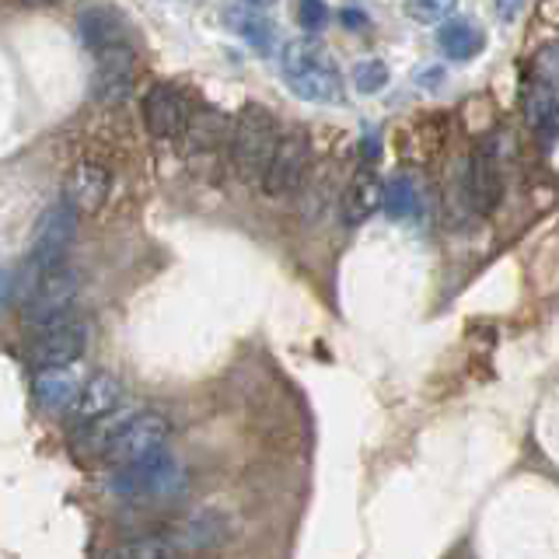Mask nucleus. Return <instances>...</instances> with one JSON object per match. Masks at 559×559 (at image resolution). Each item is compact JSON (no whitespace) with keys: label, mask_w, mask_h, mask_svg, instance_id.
Here are the masks:
<instances>
[{"label":"nucleus","mask_w":559,"mask_h":559,"mask_svg":"<svg viewBox=\"0 0 559 559\" xmlns=\"http://www.w3.org/2000/svg\"><path fill=\"white\" fill-rule=\"evenodd\" d=\"M340 22H343L346 28H364V25H367V14H364L360 8H346V11L340 14Z\"/></svg>","instance_id":"28"},{"label":"nucleus","mask_w":559,"mask_h":559,"mask_svg":"<svg viewBox=\"0 0 559 559\" xmlns=\"http://www.w3.org/2000/svg\"><path fill=\"white\" fill-rule=\"evenodd\" d=\"M102 559H182V549L175 535H136L130 542H119Z\"/></svg>","instance_id":"19"},{"label":"nucleus","mask_w":559,"mask_h":559,"mask_svg":"<svg viewBox=\"0 0 559 559\" xmlns=\"http://www.w3.org/2000/svg\"><path fill=\"white\" fill-rule=\"evenodd\" d=\"M437 46L448 60H472L486 49V32L468 17H454L437 32Z\"/></svg>","instance_id":"16"},{"label":"nucleus","mask_w":559,"mask_h":559,"mask_svg":"<svg viewBox=\"0 0 559 559\" xmlns=\"http://www.w3.org/2000/svg\"><path fill=\"white\" fill-rule=\"evenodd\" d=\"M227 25H231L241 35V39L259 52V57H270V52H273V46H276V25L262 11H249V8L231 11V14H227Z\"/></svg>","instance_id":"20"},{"label":"nucleus","mask_w":559,"mask_h":559,"mask_svg":"<svg viewBox=\"0 0 559 559\" xmlns=\"http://www.w3.org/2000/svg\"><path fill=\"white\" fill-rule=\"evenodd\" d=\"M308 165H311V144L308 136L297 130V133H284L276 140L273 147V157L266 162V168H262L259 182H262V192L266 197H290V192H297V186L305 182L308 175Z\"/></svg>","instance_id":"7"},{"label":"nucleus","mask_w":559,"mask_h":559,"mask_svg":"<svg viewBox=\"0 0 559 559\" xmlns=\"http://www.w3.org/2000/svg\"><path fill=\"white\" fill-rule=\"evenodd\" d=\"M354 84H357V92L374 95V92H381L384 84H389V67H384L381 60H364L354 70Z\"/></svg>","instance_id":"25"},{"label":"nucleus","mask_w":559,"mask_h":559,"mask_svg":"<svg viewBox=\"0 0 559 559\" xmlns=\"http://www.w3.org/2000/svg\"><path fill=\"white\" fill-rule=\"evenodd\" d=\"M459 8V0H409V17L419 25H437V22H448Z\"/></svg>","instance_id":"24"},{"label":"nucleus","mask_w":559,"mask_h":559,"mask_svg":"<svg viewBox=\"0 0 559 559\" xmlns=\"http://www.w3.org/2000/svg\"><path fill=\"white\" fill-rule=\"evenodd\" d=\"M186 140L192 144V151H214L221 140H227V133H231V127H227L224 112L217 109H200L197 116L186 119Z\"/></svg>","instance_id":"21"},{"label":"nucleus","mask_w":559,"mask_h":559,"mask_svg":"<svg viewBox=\"0 0 559 559\" xmlns=\"http://www.w3.org/2000/svg\"><path fill=\"white\" fill-rule=\"evenodd\" d=\"M119 399H122V384L116 374L109 371H98L92 374L84 384H81V392L74 399V416H78V424H102L105 416H112V409L119 406Z\"/></svg>","instance_id":"13"},{"label":"nucleus","mask_w":559,"mask_h":559,"mask_svg":"<svg viewBox=\"0 0 559 559\" xmlns=\"http://www.w3.org/2000/svg\"><path fill=\"white\" fill-rule=\"evenodd\" d=\"M381 206H384V214H389L392 221H402V217L413 214V210H416V189H413V182L406 179V175H395V179H389L381 186Z\"/></svg>","instance_id":"23"},{"label":"nucleus","mask_w":559,"mask_h":559,"mask_svg":"<svg viewBox=\"0 0 559 559\" xmlns=\"http://www.w3.org/2000/svg\"><path fill=\"white\" fill-rule=\"evenodd\" d=\"M521 8H524V0H497V14L503 17V22H514Z\"/></svg>","instance_id":"27"},{"label":"nucleus","mask_w":559,"mask_h":559,"mask_svg":"<svg viewBox=\"0 0 559 559\" xmlns=\"http://www.w3.org/2000/svg\"><path fill=\"white\" fill-rule=\"evenodd\" d=\"M109 186H112V175L109 168H102L95 162H81L74 171H70V182H67V203L74 210H98L109 197Z\"/></svg>","instance_id":"15"},{"label":"nucleus","mask_w":559,"mask_h":559,"mask_svg":"<svg viewBox=\"0 0 559 559\" xmlns=\"http://www.w3.org/2000/svg\"><path fill=\"white\" fill-rule=\"evenodd\" d=\"M78 290H81L78 270L70 266V262H57V266L46 270L32 284V290L22 297V319L35 329L52 322V319H60V314H67L70 305H74Z\"/></svg>","instance_id":"6"},{"label":"nucleus","mask_w":559,"mask_h":559,"mask_svg":"<svg viewBox=\"0 0 559 559\" xmlns=\"http://www.w3.org/2000/svg\"><path fill=\"white\" fill-rule=\"evenodd\" d=\"M81 374L74 364H57V367H39L32 378V395L43 409L63 413L74 406V399L81 392Z\"/></svg>","instance_id":"11"},{"label":"nucleus","mask_w":559,"mask_h":559,"mask_svg":"<svg viewBox=\"0 0 559 559\" xmlns=\"http://www.w3.org/2000/svg\"><path fill=\"white\" fill-rule=\"evenodd\" d=\"M168 437H171V419L157 409H144L105 430L102 454L116 465H130V462L147 459V454L165 451Z\"/></svg>","instance_id":"5"},{"label":"nucleus","mask_w":559,"mask_h":559,"mask_svg":"<svg viewBox=\"0 0 559 559\" xmlns=\"http://www.w3.org/2000/svg\"><path fill=\"white\" fill-rule=\"evenodd\" d=\"M273 4H276V0H241V8H249V11H266Z\"/></svg>","instance_id":"30"},{"label":"nucleus","mask_w":559,"mask_h":559,"mask_svg":"<svg viewBox=\"0 0 559 559\" xmlns=\"http://www.w3.org/2000/svg\"><path fill=\"white\" fill-rule=\"evenodd\" d=\"M74 235H78V210L67 200L52 203L32 231V249H28L25 273H22V297L32 290V284L46 270H52L57 262L67 259V249H70V241H74Z\"/></svg>","instance_id":"4"},{"label":"nucleus","mask_w":559,"mask_h":559,"mask_svg":"<svg viewBox=\"0 0 559 559\" xmlns=\"http://www.w3.org/2000/svg\"><path fill=\"white\" fill-rule=\"evenodd\" d=\"M28 8H49V4H60V0H22Z\"/></svg>","instance_id":"31"},{"label":"nucleus","mask_w":559,"mask_h":559,"mask_svg":"<svg viewBox=\"0 0 559 559\" xmlns=\"http://www.w3.org/2000/svg\"><path fill=\"white\" fill-rule=\"evenodd\" d=\"M186 102L168 84H154L144 95V122L154 140H175L186 130Z\"/></svg>","instance_id":"10"},{"label":"nucleus","mask_w":559,"mask_h":559,"mask_svg":"<svg viewBox=\"0 0 559 559\" xmlns=\"http://www.w3.org/2000/svg\"><path fill=\"white\" fill-rule=\"evenodd\" d=\"M11 294H14V280H11V273H8V270H0V311L8 308Z\"/></svg>","instance_id":"29"},{"label":"nucleus","mask_w":559,"mask_h":559,"mask_svg":"<svg viewBox=\"0 0 559 559\" xmlns=\"http://www.w3.org/2000/svg\"><path fill=\"white\" fill-rule=\"evenodd\" d=\"M280 67H284L287 87L305 102L314 105H336L343 102V78L329 52L314 39H294L280 52Z\"/></svg>","instance_id":"2"},{"label":"nucleus","mask_w":559,"mask_h":559,"mask_svg":"<svg viewBox=\"0 0 559 559\" xmlns=\"http://www.w3.org/2000/svg\"><path fill=\"white\" fill-rule=\"evenodd\" d=\"M329 22V8L325 0H297V25H301L308 35L322 32Z\"/></svg>","instance_id":"26"},{"label":"nucleus","mask_w":559,"mask_h":559,"mask_svg":"<svg viewBox=\"0 0 559 559\" xmlns=\"http://www.w3.org/2000/svg\"><path fill=\"white\" fill-rule=\"evenodd\" d=\"M503 192V179H500V165L489 147H479L468 162V200L479 214H493Z\"/></svg>","instance_id":"14"},{"label":"nucleus","mask_w":559,"mask_h":559,"mask_svg":"<svg viewBox=\"0 0 559 559\" xmlns=\"http://www.w3.org/2000/svg\"><path fill=\"white\" fill-rule=\"evenodd\" d=\"M87 346V329L74 314H60L46 325H39L35 340L28 346V360L35 367H57V364H74Z\"/></svg>","instance_id":"8"},{"label":"nucleus","mask_w":559,"mask_h":559,"mask_svg":"<svg viewBox=\"0 0 559 559\" xmlns=\"http://www.w3.org/2000/svg\"><path fill=\"white\" fill-rule=\"evenodd\" d=\"M276 119L270 109H262V105H245L238 112L231 133H227V144H231V165L238 171V179H259L262 168L273 157V147H276Z\"/></svg>","instance_id":"3"},{"label":"nucleus","mask_w":559,"mask_h":559,"mask_svg":"<svg viewBox=\"0 0 559 559\" xmlns=\"http://www.w3.org/2000/svg\"><path fill=\"white\" fill-rule=\"evenodd\" d=\"M78 32L87 49H105V46H122L130 43V22L122 17L116 4H92L78 14Z\"/></svg>","instance_id":"12"},{"label":"nucleus","mask_w":559,"mask_h":559,"mask_svg":"<svg viewBox=\"0 0 559 559\" xmlns=\"http://www.w3.org/2000/svg\"><path fill=\"white\" fill-rule=\"evenodd\" d=\"M378 206H381V182L374 179L371 171H360L343 192V221L349 227H357V224H364L367 217H371Z\"/></svg>","instance_id":"17"},{"label":"nucleus","mask_w":559,"mask_h":559,"mask_svg":"<svg viewBox=\"0 0 559 559\" xmlns=\"http://www.w3.org/2000/svg\"><path fill=\"white\" fill-rule=\"evenodd\" d=\"M524 112H528V122L538 133H559V98L549 84H532L528 98H524Z\"/></svg>","instance_id":"22"},{"label":"nucleus","mask_w":559,"mask_h":559,"mask_svg":"<svg viewBox=\"0 0 559 559\" xmlns=\"http://www.w3.org/2000/svg\"><path fill=\"white\" fill-rule=\"evenodd\" d=\"M109 493L130 507L179 503L189 493V468L179 459H171V454L157 451L140 462L119 465L109 476Z\"/></svg>","instance_id":"1"},{"label":"nucleus","mask_w":559,"mask_h":559,"mask_svg":"<svg viewBox=\"0 0 559 559\" xmlns=\"http://www.w3.org/2000/svg\"><path fill=\"white\" fill-rule=\"evenodd\" d=\"M227 538V521L221 514H197L186 528L175 535V542H179L182 556L186 552H206V549H217L221 542Z\"/></svg>","instance_id":"18"},{"label":"nucleus","mask_w":559,"mask_h":559,"mask_svg":"<svg viewBox=\"0 0 559 559\" xmlns=\"http://www.w3.org/2000/svg\"><path fill=\"white\" fill-rule=\"evenodd\" d=\"M133 92V49L130 43L98 49V67L92 81V95L102 105H122Z\"/></svg>","instance_id":"9"}]
</instances>
